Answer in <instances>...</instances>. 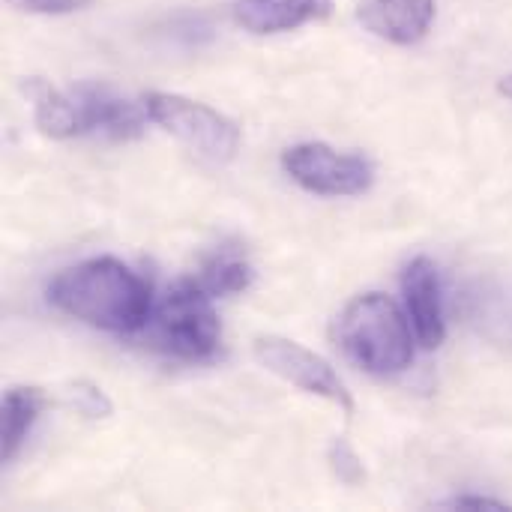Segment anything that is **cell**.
I'll return each mask as SVG.
<instances>
[{
    "instance_id": "1",
    "label": "cell",
    "mask_w": 512,
    "mask_h": 512,
    "mask_svg": "<svg viewBox=\"0 0 512 512\" xmlns=\"http://www.w3.org/2000/svg\"><path fill=\"white\" fill-rule=\"evenodd\" d=\"M48 303L96 330L129 336L147 327L153 291L144 276L117 258H90L48 285Z\"/></svg>"
},
{
    "instance_id": "2",
    "label": "cell",
    "mask_w": 512,
    "mask_h": 512,
    "mask_svg": "<svg viewBox=\"0 0 512 512\" xmlns=\"http://www.w3.org/2000/svg\"><path fill=\"white\" fill-rule=\"evenodd\" d=\"M345 354L372 375H399L414 360L411 324L387 294H360L339 315Z\"/></svg>"
},
{
    "instance_id": "3",
    "label": "cell",
    "mask_w": 512,
    "mask_h": 512,
    "mask_svg": "<svg viewBox=\"0 0 512 512\" xmlns=\"http://www.w3.org/2000/svg\"><path fill=\"white\" fill-rule=\"evenodd\" d=\"M222 324L213 309V294L192 279H180L162 297L153 315V342L168 357L201 363L219 351Z\"/></svg>"
},
{
    "instance_id": "4",
    "label": "cell",
    "mask_w": 512,
    "mask_h": 512,
    "mask_svg": "<svg viewBox=\"0 0 512 512\" xmlns=\"http://www.w3.org/2000/svg\"><path fill=\"white\" fill-rule=\"evenodd\" d=\"M147 117L192 147L198 156L210 162H231L240 147V129L231 117L219 114L216 108L177 96V93H150L144 99Z\"/></svg>"
},
{
    "instance_id": "5",
    "label": "cell",
    "mask_w": 512,
    "mask_h": 512,
    "mask_svg": "<svg viewBox=\"0 0 512 512\" xmlns=\"http://www.w3.org/2000/svg\"><path fill=\"white\" fill-rule=\"evenodd\" d=\"M285 171L294 183H300L312 195L342 198V195H363L375 183V168L354 153H339L330 144L306 141L294 144L282 156Z\"/></svg>"
},
{
    "instance_id": "6",
    "label": "cell",
    "mask_w": 512,
    "mask_h": 512,
    "mask_svg": "<svg viewBox=\"0 0 512 512\" xmlns=\"http://www.w3.org/2000/svg\"><path fill=\"white\" fill-rule=\"evenodd\" d=\"M252 351H255V360L267 372L282 378L285 384H291L303 393L321 396V399L339 405L342 411H354V399L345 390L342 378L315 351H309L291 339H282V336H258Z\"/></svg>"
},
{
    "instance_id": "7",
    "label": "cell",
    "mask_w": 512,
    "mask_h": 512,
    "mask_svg": "<svg viewBox=\"0 0 512 512\" xmlns=\"http://www.w3.org/2000/svg\"><path fill=\"white\" fill-rule=\"evenodd\" d=\"M81 135H99L105 141H132L144 132V114L132 99L99 81H81L72 90Z\"/></svg>"
},
{
    "instance_id": "8",
    "label": "cell",
    "mask_w": 512,
    "mask_h": 512,
    "mask_svg": "<svg viewBox=\"0 0 512 512\" xmlns=\"http://www.w3.org/2000/svg\"><path fill=\"white\" fill-rule=\"evenodd\" d=\"M402 294L417 342L429 351L438 348L447 336L438 264L432 258H414L402 273Z\"/></svg>"
},
{
    "instance_id": "9",
    "label": "cell",
    "mask_w": 512,
    "mask_h": 512,
    "mask_svg": "<svg viewBox=\"0 0 512 512\" xmlns=\"http://www.w3.org/2000/svg\"><path fill=\"white\" fill-rule=\"evenodd\" d=\"M357 18L378 39L414 45L435 21V0H363Z\"/></svg>"
},
{
    "instance_id": "10",
    "label": "cell",
    "mask_w": 512,
    "mask_h": 512,
    "mask_svg": "<svg viewBox=\"0 0 512 512\" xmlns=\"http://www.w3.org/2000/svg\"><path fill=\"white\" fill-rule=\"evenodd\" d=\"M333 12V0H237L234 18L243 30L270 36L288 33L312 21H324Z\"/></svg>"
},
{
    "instance_id": "11",
    "label": "cell",
    "mask_w": 512,
    "mask_h": 512,
    "mask_svg": "<svg viewBox=\"0 0 512 512\" xmlns=\"http://www.w3.org/2000/svg\"><path fill=\"white\" fill-rule=\"evenodd\" d=\"M24 93L33 102V120H36V129L45 138L63 141V138L81 135L72 93H60L57 87H51L42 78H27L24 81Z\"/></svg>"
},
{
    "instance_id": "12",
    "label": "cell",
    "mask_w": 512,
    "mask_h": 512,
    "mask_svg": "<svg viewBox=\"0 0 512 512\" xmlns=\"http://www.w3.org/2000/svg\"><path fill=\"white\" fill-rule=\"evenodd\" d=\"M45 408V396L36 387H12L3 399V423H0V456L3 462L15 459L27 432Z\"/></svg>"
},
{
    "instance_id": "13",
    "label": "cell",
    "mask_w": 512,
    "mask_h": 512,
    "mask_svg": "<svg viewBox=\"0 0 512 512\" xmlns=\"http://www.w3.org/2000/svg\"><path fill=\"white\" fill-rule=\"evenodd\" d=\"M201 285L213 294V297H228V294H240L252 285V267L249 261H243L234 252H219L213 255L204 270H201Z\"/></svg>"
},
{
    "instance_id": "14",
    "label": "cell",
    "mask_w": 512,
    "mask_h": 512,
    "mask_svg": "<svg viewBox=\"0 0 512 512\" xmlns=\"http://www.w3.org/2000/svg\"><path fill=\"white\" fill-rule=\"evenodd\" d=\"M69 405H72L81 417H87V420H105V417H111V402H108V396H105L99 387L84 384V381H78V384L69 387Z\"/></svg>"
},
{
    "instance_id": "15",
    "label": "cell",
    "mask_w": 512,
    "mask_h": 512,
    "mask_svg": "<svg viewBox=\"0 0 512 512\" xmlns=\"http://www.w3.org/2000/svg\"><path fill=\"white\" fill-rule=\"evenodd\" d=\"M330 462H333V471L339 474V480H345L351 486L363 480V465H360V459L354 456V450L345 441H336L330 447Z\"/></svg>"
},
{
    "instance_id": "16",
    "label": "cell",
    "mask_w": 512,
    "mask_h": 512,
    "mask_svg": "<svg viewBox=\"0 0 512 512\" xmlns=\"http://www.w3.org/2000/svg\"><path fill=\"white\" fill-rule=\"evenodd\" d=\"M6 3L33 15H69V12L90 6L93 0H6Z\"/></svg>"
},
{
    "instance_id": "17",
    "label": "cell",
    "mask_w": 512,
    "mask_h": 512,
    "mask_svg": "<svg viewBox=\"0 0 512 512\" xmlns=\"http://www.w3.org/2000/svg\"><path fill=\"white\" fill-rule=\"evenodd\" d=\"M444 510H510L507 504L501 501H492V498H477V495H462V498H453L447 504H441Z\"/></svg>"
},
{
    "instance_id": "18",
    "label": "cell",
    "mask_w": 512,
    "mask_h": 512,
    "mask_svg": "<svg viewBox=\"0 0 512 512\" xmlns=\"http://www.w3.org/2000/svg\"><path fill=\"white\" fill-rule=\"evenodd\" d=\"M498 90H501L504 96H510L512 99V72L507 75V78H504V81H501V84H498Z\"/></svg>"
}]
</instances>
